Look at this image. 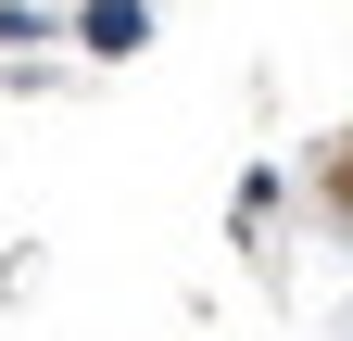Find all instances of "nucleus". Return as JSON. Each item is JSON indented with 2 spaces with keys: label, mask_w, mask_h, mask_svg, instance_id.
<instances>
[{
  "label": "nucleus",
  "mask_w": 353,
  "mask_h": 341,
  "mask_svg": "<svg viewBox=\"0 0 353 341\" xmlns=\"http://www.w3.org/2000/svg\"><path fill=\"white\" fill-rule=\"evenodd\" d=\"M76 38L101 64H126V51H152V0H76Z\"/></svg>",
  "instance_id": "1"
}]
</instances>
